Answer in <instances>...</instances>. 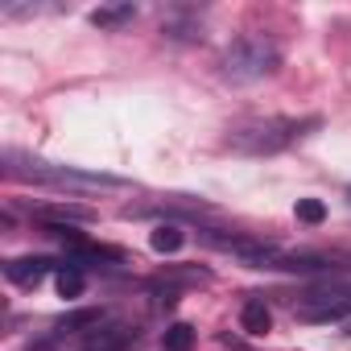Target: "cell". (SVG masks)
Instances as JSON below:
<instances>
[{
    "label": "cell",
    "mask_w": 351,
    "mask_h": 351,
    "mask_svg": "<svg viewBox=\"0 0 351 351\" xmlns=\"http://www.w3.org/2000/svg\"><path fill=\"white\" fill-rule=\"evenodd\" d=\"M5 173L17 182H38V186H54V191H116V186H124V178H112V173H91L79 165L21 157L13 149L5 153Z\"/></svg>",
    "instance_id": "6da1fadb"
},
{
    "label": "cell",
    "mask_w": 351,
    "mask_h": 351,
    "mask_svg": "<svg viewBox=\"0 0 351 351\" xmlns=\"http://www.w3.org/2000/svg\"><path fill=\"white\" fill-rule=\"evenodd\" d=\"M322 120L306 116V120H289V116H265V120H248L236 124L228 132V149L244 153V157H273L281 149H289L293 141H302L306 132H314Z\"/></svg>",
    "instance_id": "7a4b0ae2"
},
{
    "label": "cell",
    "mask_w": 351,
    "mask_h": 351,
    "mask_svg": "<svg viewBox=\"0 0 351 351\" xmlns=\"http://www.w3.org/2000/svg\"><path fill=\"white\" fill-rule=\"evenodd\" d=\"M277 66H281V50H277V42L265 38V34H244V38H236V42L223 50V58H219V75H223L228 83H236V87L261 83V79H269Z\"/></svg>",
    "instance_id": "3957f363"
},
{
    "label": "cell",
    "mask_w": 351,
    "mask_h": 351,
    "mask_svg": "<svg viewBox=\"0 0 351 351\" xmlns=\"http://www.w3.org/2000/svg\"><path fill=\"white\" fill-rule=\"evenodd\" d=\"M293 314L302 322H339L351 314V289H330V293H306Z\"/></svg>",
    "instance_id": "277c9868"
},
{
    "label": "cell",
    "mask_w": 351,
    "mask_h": 351,
    "mask_svg": "<svg viewBox=\"0 0 351 351\" xmlns=\"http://www.w3.org/2000/svg\"><path fill=\"white\" fill-rule=\"evenodd\" d=\"M34 219L46 228H66V223H91L95 211L79 203H46V207H34Z\"/></svg>",
    "instance_id": "5b68a950"
},
{
    "label": "cell",
    "mask_w": 351,
    "mask_h": 351,
    "mask_svg": "<svg viewBox=\"0 0 351 351\" xmlns=\"http://www.w3.org/2000/svg\"><path fill=\"white\" fill-rule=\"evenodd\" d=\"M50 269H54V261H50V256H17V261H9V265H5V277H9L13 285H21V289H34Z\"/></svg>",
    "instance_id": "8992f818"
},
{
    "label": "cell",
    "mask_w": 351,
    "mask_h": 351,
    "mask_svg": "<svg viewBox=\"0 0 351 351\" xmlns=\"http://www.w3.org/2000/svg\"><path fill=\"white\" fill-rule=\"evenodd\" d=\"M136 339V330H128V326H95V330H87V343H83V351H124L128 343Z\"/></svg>",
    "instance_id": "52a82bcc"
},
{
    "label": "cell",
    "mask_w": 351,
    "mask_h": 351,
    "mask_svg": "<svg viewBox=\"0 0 351 351\" xmlns=\"http://www.w3.org/2000/svg\"><path fill=\"white\" fill-rule=\"evenodd\" d=\"M132 17H136V5H128V0H116V5L91 9V25H95V29H124V25H132Z\"/></svg>",
    "instance_id": "ba28073f"
},
{
    "label": "cell",
    "mask_w": 351,
    "mask_h": 351,
    "mask_svg": "<svg viewBox=\"0 0 351 351\" xmlns=\"http://www.w3.org/2000/svg\"><path fill=\"white\" fill-rule=\"evenodd\" d=\"M240 326H244L248 335H269V330H273V310H269L261 298H248V302L240 306Z\"/></svg>",
    "instance_id": "9c48e42d"
},
{
    "label": "cell",
    "mask_w": 351,
    "mask_h": 351,
    "mask_svg": "<svg viewBox=\"0 0 351 351\" xmlns=\"http://www.w3.org/2000/svg\"><path fill=\"white\" fill-rule=\"evenodd\" d=\"M99 322H104V310H99V306H83V310L62 314V318L54 322V330H58V335H79V330H95Z\"/></svg>",
    "instance_id": "30bf717a"
},
{
    "label": "cell",
    "mask_w": 351,
    "mask_h": 351,
    "mask_svg": "<svg viewBox=\"0 0 351 351\" xmlns=\"http://www.w3.org/2000/svg\"><path fill=\"white\" fill-rule=\"evenodd\" d=\"M161 34L173 38V42H203V25L191 21V17H178V13L161 21Z\"/></svg>",
    "instance_id": "8fae6325"
},
{
    "label": "cell",
    "mask_w": 351,
    "mask_h": 351,
    "mask_svg": "<svg viewBox=\"0 0 351 351\" xmlns=\"http://www.w3.org/2000/svg\"><path fill=\"white\" fill-rule=\"evenodd\" d=\"M149 244H153V252L169 256V252H178V248L186 244V236H182V228H178V223H157V228H153V236H149Z\"/></svg>",
    "instance_id": "7c38bea8"
},
{
    "label": "cell",
    "mask_w": 351,
    "mask_h": 351,
    "mask_svg": "<svg viewBox=\"0 0 351 351\" xmlns=\"http://www.w3.org/2000/svg\"><path fill=\"white\" fill-rule=\"evenodd\" d=\"M195 347V326L191 322H169L161 330V351H191Z\"/></svg>",
    "instance_id": "4fadbf2b"
},
{
    "label": "cell",
    "mask_w": 351,
    "mask_h": 351,
    "mask_svg": "<svg viewBox=\"0 0 351 351\" xmlns=\"http://www.w3.org/2000/svg\"><path fill=\"white\" fill-rule=\"evenodd\" d=\"M54 285H58V298L75 302V298H83V289H87V277H83V269H75V265H62V269H58V277H54Z\"/></svg>",
    "instance_id": "5bb4252c"
},
{
    "label": "cell",
    "mask_w": 351,
    "mask_h": 351,
    "mask_svg": "<svg viewBox=\"0 0 351 351\" xmlns=\"http://www.w3.org/2000/svg\"><path fill=\"white\" fill-rule=\"evenodd\" d=\"M293 215H298V223L318 228V223L326 219V203H322V199H298V203H293Z\"/></svg>",
    "instance_id": "9a60e30c"
},
{
    "label": "cell",
    "mask_w": 351,
    "mask_h": 351,
    "mask_svg": "<svg viewBox=\"0 0 351 351\" xmlns=\"http://www.w3.org/2000/svg\"><path fill=\"white\" fill-rule=\"evenodd\" d=\"M347 203H351V186H347Z\"/></svg>",
    "instance_id": "2e32d148"
}]
</instances>
